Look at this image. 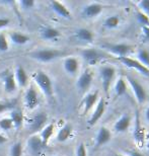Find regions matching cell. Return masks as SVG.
I'll list each match as a JSON object with an SVG mask.
<instances>
[{"instance_id":"cell-23","label":"cell","mask_w":149,"mask_h":156,"mask_svg":"<svg viewBox=\"0 0 149 156\" xmlns=\"http://www.w3.org/2000/svg\"><path fill=\"white\" fill-rule=\"evenodd\" d=\"M72 131H73V127L71 124H65L63 127L59 130V132L57 134V140L58 142L60 143H63V142H66L68 139L70 138L71 134H72Z\"/></svg>"},{"instance_id":"cell-26","label":"cell","mask_w":149,"mask_h":156,"mask_svg":"<svg viewBox=\"0 0 149 156\" xmlns=\"http://www.w3.org/2000/svg\"><path fill=\"white\" fill-rule=\"evenodd\" d=\"M135 59L145 67L149 68V50L145 48H138L135 52Z\"/></svg>"},{"instance_id":"cell-7","label":"cell","mask_w":149,"mask_h":156,"mask_svg":"<svg viewBox=\"0 0 149 156\" xmlns=\"http://www.w3.org/2000/svg\"><path fill=\"white\" fill-rule=\"evenodd\" d=\"M98 99H99V95L98 90L86 93L85 96L81 101V104H80V108H81L82 115H86L88 112H90V110H92L95 107Z\"/></svg>"},{"instance_id":"cell-32","label":"cell","mask_w":149,"mask_h":156,"mask_svg":"<svg viewBox=\"0 0 149 156\" xmlns=\"http://www.w3.org/2000/svg\"><path fill=\"white\" fill-rule=\"evenodd\" d=\"M137 5V9L142 11L149 17V0H141L136 3Z\"/></svg>"},{"instance_id":"cell-12","label":"cell","mask_w":149,"mask_h":156,"mask_svg":"<svg viewBox=\"0 0 149 156\" xmlns=\"http://www.w3.org/2000/svg\"><path fill=\"white\" fill-rule=\"evenodd\" d=\"M47 119H48V117L45 113L36 114L30 120H29V123H27L29 130L32 133H36V132H39V131H42L43 128L46 126Z\"/></svg>"},{"instance_id":"cell-2","label":"cell","mask_w":149,"mask_h":156,"mask_svg":"<svg viewBox=\"0 0 149 156\" xmlns=\"http://www.w3.org/2000/svg\"><path fill=\"white\" fill-rule=\"evenodd\" d=\"M105 53L108 55H115L118 58L128 57V55L133 51L134 47L126 43H118V44H105L101 46ZM101 49V50H102Z\"/></svg>"},{"instance_id":"cell-17","label":"cell","mask_w":149,"mask_h":156,"mask_svg":"<svg viewBox=\"0 0 149 156\" xmlns=\"http://www.w3.org/2000/svg\"><path fill=\"white\" fill-rule=\"evenodd\" d=\"M3 83H4V89L7 93H13L16 90V82H15L14 74L11 71H6L1 74Z\"/></svg>"},{"instance_id":"cell-39","label":"cell","mask_w":149,"mask_h":156,"mask_svg":"<svg viewBox=\"0 0 149 156\" xmlns=\"http://www.w3.org/2000/svg\"><path fill=\"white\" fill-rule=\"evenodd\" d=\"M11 108V105L9 102H6V101H0V114L1 113H4L7 110Z\"/></svg>"},{"instance_id":"cell-11","label":"cell","mask_w":149,"mask_h":156,"mask_svg":"<svg viewBox=\"0 0 149 156\" xmlns=\"http://www.w3.org/2000/svg\"><path fill=\"white\" fill-rule=\"evenodd\" d=\"M92 81H94V74H92V71H90L89 69H86L79 75L78 79H77V82H76V86L79 91L86 92L90 88Z\"/></svg>"},{"instance_id":"cell-45","label":"cell","mask_w":149,"mask_h":156,"mask_svg":"<svg viewBox=\"0 0 149 156\" xmlns=\"http://www.w3.org/2000/svg\"><path fill=\"white\" fill-rule=\"evenodd\" d=\"M147 146H148V149H149V142H148V145Z\"/></svg>"},{"instance_id":"cell-14","label":"cell","mask_w":149,"mask_h":156,"mask_svg":"<svg viewBox=\"0 0 149 156\" xmlns=\"http://www.w3.org/2000/svg\"><path fill=\"white\" fill-rule=\"evenodd\" d=\"M131 122H132L131 116L128 113H125L115 122L113 129L116 133H125L130 129Z\"/></svg>"},{"instance_id":"cell-33","label":"cell","mask_w":149,"mask_h":156,"mask_svg":"<svg viewBox=\"0 0 149 156\" xmlns=\"http://www.w3.org/2000/svg\"><path fill=\"white\" fill-rule=\"evenodd\" d=\"M23 155V145L20 142L14 143L10 149V156H21Z\"/></svg>"},{"instance_id":"cell-4","label":"cell","mask_w":149,"mask_h":156,"mask_svg":"<svg viewBox=\"0 0 149 156\" xmlns=\"http://www.w3.org/2000/svg\"><path fill=\"white\" fill-rule=\"evenodd\" d=\"M125 79L127 84H128V87L131 89L133 95H134L136 101L139 105H144L147 99V92L145 90L144 86L137 79H135V78L131 76H127Z\"/></svg>"},{"instance_id":"cell-6","label":"cell","mask_w":149,"mask_h":156,"mask_svg":"<svg viewBox=\"0 0 149 156\" xmlns=\"http://www.w3.org/2000/svg\"><path fill=\"white\" fill-rule=\"evenodd\" d=\"M81 56L88 65H97L101 60L110 57V55L108 53H105L102 50H98L94 48H88L82 50Z\"/></svg>"},{"instance_id":"cell-35","label":"cell","mask_w":149,"mask_h":156,"mask_svg":"<svg viewBox=\"0 0 149 156\" xmlns=\"http://www.w3.org/2000/svg\"><path fill=\"white\" fill-rule=\"evenodd\" d=\"M9 50V44L4 34H0V52H7Z\"/></svg>"},{"instance_id":"cell-37","label":"cell","mask_w":149,"mask_h":156,"mask_svg":"<svg viewBox=\"0 0 149 156\" xmlns=\"http://www.w3.org/2000/svg\"><path fill=\"white\" fill-rule=\"evenodd\" d=\"M76 156H87V150L84 143H79L76 148Z\"/></svg>"},{"instance_id":"cell-44","label":"cell","mask_w":149,"mask_h":156,"mask_svg":"<svg viewBox=\"0 0 149 156\" xmlns=\"http://www.w3.org/2000/svg\"><path fill=\"white\" fill-rule=\"evenodd\" d=\"M114 156H127V155H125V154H121V153H116Z\"/></svg>"},{"instance_id":"cell-40","label":"cell","mask_w":149,"mask_h":156,"mask_svg":"<svg viewBox=\"0 0 149 156\" xmlns=\"http://www.w3.org/2000/svg\"><path fill=\"white\" fill-rule=\"evenodd\" d=\"M9 23H10V20L5 18V17H1L0 18V30L3 29V27H7Z\"/></svg>"},{"instance_id":"cell-36","label":"cell","mask_w":149,"mask_h":156,"mask_svg":"<svg viewBox=\"0 0 149 156\" xmlns=\"http://www.w3.org/2000/svg\"><path fill=\"white\" fill-rule=\"evenodd\" d=\"M141 41L144 43H149V27H141Z\"/></svg>"},{"instance_id":"cell-18","label":"cell","mask_w":149,"mask_h":156,"mask_svg":"<svg viewBox=\"0 0 149 156\" xmlns=\"http://www.w3.org/2000/svg\"><path fill=\"white\" fill-rule=\"evenodd\" d=\"M50 5H51L52 10L57 15H59V16L66 18V20H71V18H72V14H71L70 10L67 8V6H65L62 2L51 1L50 2Z\"/></svg>"},{"instance_id":"cell-21","label":"cell","mask_w":149,"mask_h":156,"mask_svg":"<svg viewBox=\"0 0 149 156\" xmlns=\"http://www.w3.org/2000/svg\"><path fill=\"white\" fill-rule=\"evenodd\" d=\"M75 38L80 41L82 43H92L94 42V33L92 30L85 29V27H81V29H78L75 32Z\"/></svg>"},{"instance_id":"cell-8","label":"cell","mask_w":149,"mask_h":156,"mask_svg":"<svg viewBox=\"0 0 149 156\" xmlns=\"http://www.w3.org/2000/svg\"><path fill=\"white\" fill-rule=\"evenodd\" d=\"M119 61L122 63L123 65H125L127 68H130V69L136 70L137 72H139L142 75L146 76L149 78V68L145 67L144 65H142L140 62H138L135 58H131V57H123V58H119Z\"/></svg>"},{"instance_id":"cell-38","label":"cell","mask_w":149,"mask_h":156,"mask_svg":"<svg viewBox=\"0 0 149 156\" xmlns=\"http://www.w3.org/2000/svg\"><path fill=\"white\" fill-rule=\"evenodd\" d=\"M20 5L23 9H30L35 6V1H33V0H21V1H20Z\"/></svg>"},{"instance_id":"cell-3","label":"cell","mask_w":149,"mask_h":156,"mask_svg":"<svg viewBox=\"0 0 149 156\" xmlns=\"http://www.w3.org/2000/svg\"><path fill=\"white\" fill-rule=\"evenodd\" d=\"M99 76H101L102 89L105 94H108L112 85L114 84L116 77V68L112 65H105L99 68Z\"/></svg>"},{"instance_id":"cell-9","label":"cell","mask_w":149,"mask_h":156,"mask_svg":"<svg viewBox=\"0 0 149 156\" xmlns=\"http://www.w3.org/2000/svg\"><path fill=\"white\" fill-rule=\"evenodd\" d=\"M104 10V5L99 2H90L87 3L86 5L83 6L81 10L82 17L87 18V20H91V18L98 17L99 14Z\"/></svg>"},{"instance_id":"cell-16","label":"cell","mask_w":149,"mask_h":156,"mask_svg":"<svg viewBox=\"0 0 149 156\" xmlns=\"http://www.w3.org/2000/svg\"><path fill=\"white\" fill-rule=\"evenodd\" d=\"M112 139V133L107 127H101L95 136V147L98 148L101 146L105 145Z\"/></svg>"},{"instance_id":"cell-13","label":"cell","mask_w":149,"mask_h":156,"mask_svg":"<svg viewBox=\"0 0 149 156\" xmlns=\"http://www.w3.org/2000/svg\"><path fill=\"white\" fill-rule=\"evenodd\" d=\"M23 102L24 105L29 108V110H34L39 105L40 99L37 90L33 86H30L27 89L26 93L23 95Z\"/></svg>"},{"instance_id":"cell-1","label":"cell","mask_w":149,"mask_h":156,"mask_svg":"<svg viewBox=\"0 0 149 156\" xmlns=\"http://www.w3.org/2000/svg\"><path fill=\"white\" fill-rule=\"evenodd\" d=\"M34 79H35V82L39 86V88L43 91V93L48 98L52 99L53 96H54V89H53L52 79L48 74L45 73L44 71H38L34 76Z\"/></svg>"},{"instance_id":"cell-41","label":"cell","mask_w":149,"mask_h":156,"mask_svg":"<svg viewBox=\"0 0 149 156\" xmlns=\"http://www.w3.org/2000/svg\"><path fill=\"white\" fill-rule=\"evenodd\" d=\"M126 155L127 156H144L141 152H139L137 150H127Z\"/></svg>"},{"instance_id":"cell-5","label":"cell","mask_w":149,"mask_h":156,"mask_svg":"<svg viewBox=\"0 0 149 156\" xmlns=\"http://www.w3.org/2000/svg\"><path fill=\"white\" fill-rule=\"evenodd\" d=\"M63 55V52L58 49H41L37 50L35 52H32L29 55L30 58L34 60H37L39 62H43V63H47V62H51L58 57Z\"/></svg>"},{"instance_id":"cell-34","label":"cell","mask_w":149,"mask_h":156,"mask_svg":"<svg viewBox=\"0 0 149 156\" xmlns=\"http://www.w3.org/2000/svg\"><path fill=\"white\" fill-rule=\"evenodd\" d=\"M13 127V124L10 120V118H3L0 120V129L3 131H9Z\"/></svg>"},{"instance_id":"cell-19","label":"cell","mask_w":149,"mask_h":156,"mask_svg":"<svg viewBox=\"0 0 149 156\" xmlns=\"http://www.w3.org/2000/svg\"><path fill=\"white\" fill-rule=\"evenodd\" d=\"M63 68L69 75H75L79 69V61L74 57H67L63 62Z\"/></svg>"},{"instance_id":"cell-24","label":"cell","mask_w":149,"mask_h":156,"mask_svg":"<svg viewBox=\"0 0 149 156\" xmlns=\"http://www.w3.org/2000/svg\"><path fill=\"white\" fill-rule=\"evenodd\" d=\"M54 130H55L54 124L51 123V124L46 125V126L42 129L41 133H40V138H41L43 144H44L45 147L48 145L50 139H51L53 133H54Z\"/></svg>"},{"instance_id":"cell-43","label":"cell","mask_w":149,"mask_h":156,"mask_svg":"<svg viewBox=\"0 0 149 156\" xmlns=\"http://www.w3.org/2000/svg\"><path fill=\"white\" fill-rule=\"evenodd\" d=\"M7 141V138H6L5 136H3L2 134H0V144H3V143H5Z\"/></svg>"},{"instance_id":"cell-28","label":"cell","mask_w":149,"mask_h":156,"mask_svg":"<svg viewBox=\"0 0 149 156\" xmlns=\"http://www.w3.org/2000/svg\"><path fill=\"white\" fill-rule=\"evenodd\" d=\"M120 24H121V17L117 14L110 15V16H108L104 20V27L108 30H115L117 27H119Z\"/></svg>"},{"instance_id":"cell-15","label":"cell","mask_w":149,"mask_h":156,"mask_svg":"<svg viewBox=\"0 0 149 156\" xmlns=\"http://www.w3.org/2000/svg\"><path fill=\"white\" fill-rule=\"evenodd\" d=\"M27 148L33 155H39L45 148L41 138L38 135L30 136L27 140Z\"/></svg>"},{"instance_id":"cell-46","label":"cell","mask_w":149,"mask_h":156,"mask_svg":"<svg viewBox=\"0 0 149 156\" xmlns=\"http://www.w3.org/2000/svg\"><path fill=\"white\" fill-rule=\"evenodd\" d=\"M59 156H61V155H59Z\"/></svg>"},{"instance_id":"cell-20","label":"cell","mask_w":149,"mask_h":156,"mask_svg":"<svg viewBox=\"0 0 149 156\" xmlns=\"http://www.w3.org/2000/svg\"><path fill=\"white\" fill-rule=\"evenodd\" d=\"M14 74V78H15V82L20 87H26L27 82H29V77H27V73L26 69L18 65V66L15 68V71L13 72Z\"/></svg>"},{"instance_id":"cell-42","label":"cell","mask_w":149,"mask_h":156,"mask_svg":"<svg viewBox=\"0 0 149 156\" xmlns=\"http://www.w3.org/2000/svg\"><path fill=\"white\" fill-rule=\"evenodd\" d=\"M144 116H145V120L147 121V123H149V107H147L146 110H145Z\"/></svg>"},{"instance_id":"cell-29","label":"cell","mask_w":149,"mask_h":156,"mask_svg":"<svg viewBox=\"0 0 149 156\" xmlns=\"http://www.w3.org/2000/svg\"><path fill=\"white\" fill-rule=\"evenodd\" d=\"M10 120L15 129H20L23 124V115L20 110H12L10 112Z\"/></svg>"},{"instance_id":"cell-30","label":"cell","mask_w":149,"mask_h":156,"mask_svg":"<svg viewBox=\"0 0 149 156\" xmlns=\"http://www.w3.org/2000/svg\"><path fill=\"white\" fill-rule=\"evenodd\" d=\"M134 138H135L136 142H137L138 144L142 143L144 140V129H143V127L141 126V124L139 121H137V124H136V126H135Z\"/></svg>"},{"instance_id":"cell-22","label":"cell","mask_w":149,"mask_h":156,"mask_svg":"<svg viewBox=\"0 0 149 156\" xmlns=\"http://www.w3.org/2000/svg\"><path fill=\"white\" fill-rule=\"evenodd\" d=\"M128 90V84L126 82V79L122 76L117 78L114 82V92L118 98L122 95H125Z\"/></svg>"},{"instance_id":"cell-27","label":"cell","mask_w":149,"mask_h":156,"mask_svg":"<svg viewBox=\"0 0 149 156\" xmlns=\"http://www.w3.org/2000/svg\"><path fill=\"white\" fill-rule=\"evenodd\" d=\"M9 38L10 41L15 45H24L30 41V37L27 35H24V34L20 33V32H11L10 35H9Z\"/></svg>"},{"instance_id":"cell-25","label":"cell","mask_w":149,"mask_h":156,"mask_svg":"<svg viewBox=\"0 0 149 156\" xmlns=\"http://www.w3.org/2000/svg\"><path fill=\"white\" fill-rule=\"evenodd\" d=\"M60 36H61V33L59 32L57 29H55V27H43L41 30V37L44 40H47V41L56 40Z\"/></svg>"},{"instance_id":"cell-10","label":"cell","mask_w":149,"mask_h":156,"mask_svg":"<svg viewBox=\"0 0 149 156\" xmlns=\"http://www.w3.org/2000/svg\"><path fill=\"white\" fill-rule=\"evenodd\" d=\"M105 110H107V102H105V99L104 98H99L98 101L97 102V105H95L94 112L91 113L90 117L88 119L89 126H94V125L97 124L105 115Z\"/></svg>"},{"instance_id":"cell-31","label":"cell","mask_w":149,"mask_h":156,"mask_svg":"<svg viewBox=\"0 0 149 156\" xmlns=\"http://www.w3.org/2000/svg\"><path fill=\"white\" fill-rule=\"evenodd\" d=\"M136 18L138 23L141 24V27H149V17L139 9L136 10Z\"/></svg>"}]
</instances>
